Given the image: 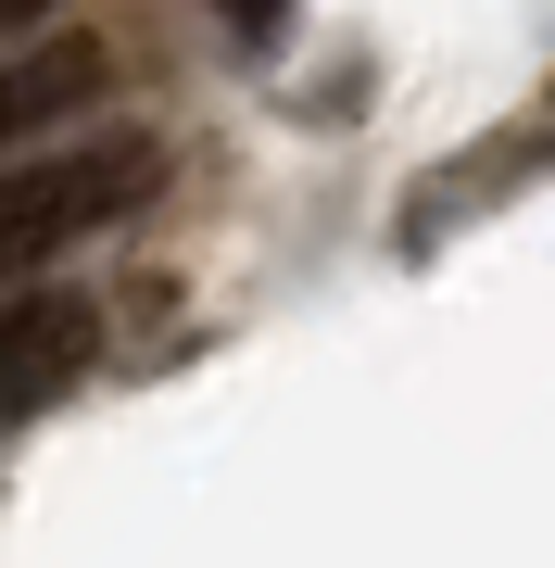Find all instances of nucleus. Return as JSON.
I'll return each mask as SVG.
<instances>
[{"label": "nucleus", "mask_w": 555, "mask_h": 568, "mask_svg": "<svg viewBox=\"0 0 555 568\" xmlns=\"http://www.w3.org/2000/svg\"><path fill=\"white\" fill-rule=\"evenodd\" d=\"M152 190V140H63V152H0V291L39 278L63 241L114 227L126 203Z\"/></svg>", "instance_id": "obj_1"}, {"label": "nucleus", "mask_w": 555, "mask_h": 568, "mask_svg": "<svg viewBox=\"0 0 555 568\" xmlns=\"http://www.w3.org/2000/svg\"><path fill=\"white\" fill-rule=\"evenodd\" d=\"M89 354H102V316H89L76 291H13V304H0V417L63 405V392L89 379Z\"/></svg>", "instance_id": "obj_2"}, {"label": "nucleus", "mask_w": 555, "mask_h": 568, "mask_svg": "<svg viewBox=\"0 0 555 568\" xmlns=\"http://www.w3.org/2000/svg\"><path fill=\"white\" fill-rule=\"evenodd\" d=\"M114 89V63L102 39H51V51H25V63H0V152H25L39 126H76L89 102Z\"/></svg>", "instance_id": "obj_3"}, {"label": "nucleus", "mask_w": 555, "mask_h": 568, "mask_svg": "<svg viewBox=\"0 0 555 568\" xmlns=\"http://www.w3.org/2000/svg\"><path fill=\"white\" fill-rule=\"evenodd\" d=\"M227 26H240V39H278V26H290V0H227Z\"/></svg>", "instance_id": "obj_4"}, {"label": "nucleus", "mask_w": 555, "mask_h": 568, "mask_svg": "<svg viewBox=\"0 0 555 568\" xmlns=\"http://www.w3.org/2000/svg\"><path fill=\"white\" fill-rule=\"evenodd\" d=\"M39 13H63V0H0V39H25Z\"/></svg>", "instance_id": "obj_5"}]
</instances>
